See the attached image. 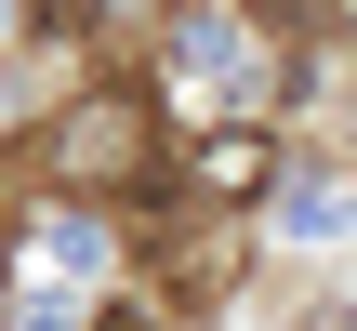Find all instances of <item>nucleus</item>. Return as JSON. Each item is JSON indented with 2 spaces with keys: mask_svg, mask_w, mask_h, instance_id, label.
Here are the masks:
<instances>
[{
  "mask_svg": "<svg viewBox=\"0 0 357 331\" xmlns=\"http://www.w3.org/2000/svg\"><path fill=\"white\" fill-rule=\"evenodd\" d=\"M93 331H159V305H106V318H93Z\"/></svg>",
  "mask_w": 357,
  "mask_h": 331,
  "instance_id": "3",
  "label": "nucleus"
},
{
  "mask_svg": "<svg viewBox=\"0 0 357 331\" xmlns=\"http://www.w3.org/2000/svg\"><path fill=\"white\" fill-rule=\"evenodd\" d=\"M265 159H252V133H212V159H199V186H252Z\"/></svg>",
  "mask_w": 357,
  "mask_h": 331,
  "instance_id": "1",
  "label": "nucleus"
},
{
  "mask_svg": "<svg viewBox=\"0 0 357 331\" xmlns=\"http://www.w3.org/2000/svg\"><path fill=\"white\" fill-rule=\"evenodd\" d=\"M93 13H106V0H26V27H40V40H79Z\"/></svg>",
  "mask_w": 357,
  "mask_h": 331,
  "instance_id": "2",
  "label": "nucleus"
}]
</instances>
